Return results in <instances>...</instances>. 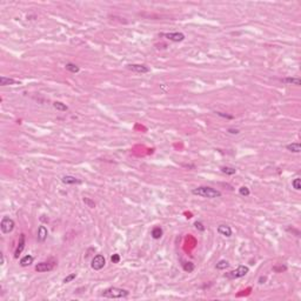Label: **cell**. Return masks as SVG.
<instances>
[{"instance_id":"cell-1","label":"cell","mask_w":301,"mask_h":301,"mask_svg":"<svg viewBox=\"0 0 301 301\" xmlns=\"http://www.w3.org/2000/svg\"><path fill=\"white\" fill-rule=\"evenodd\" d=\"M192 193L198 196H202V198H208V199H214V198H219L221 196V192L212 187L208 186H199L192 191Z\"/></svg>"},{"instance_id":"cell-2","label":"cell","mask_w":301,"mask_h":301,"mask_svg":"<svg viewBox=\"0 0 301 301\" xmlns=\"http://www.w3.org/2000/svg\"><path fill=\"white\" fill-rule=\"evenodd\" d=\"M101 295L107 299H123V298L128 296V290L119 288V287H110V288L102 290Z\"/></svg>"},{"instance_id":"cell-3","label":"cell","mask_w":301,"mask_h":301,"mask_svg":"<svg viewBox=\"0 0 301 301\" xmlns=\"http://www.w3.org/2000/svg\"><path fill=\"white\" fill-rule=\"evenodd\" d=\"M248 272H249V268H248L247 266H239L235 271H232L230 273H227L225 277H228V279H239V277H245Z\"/></svg>"},{"instance_id":"cell-4","label":"cell","mask_w":301,"mask_h":301,"mask_svg":"<svg viewBox=\"0 0 301 301\" xmlns=\"http://www.w3.org/2000/svg\"><path fill=\"white\" fill-rule=\"evenodd\" d=\"M14 226H15L14 221L8 217H4L1 222H0V228H1L4 234H10L14 230Z\"/></svg>"},{"instance_id":"cell-5","label":"cell","mask_w":301,"mask_h":301,"mask_svg":"<svg viewBox=\"0 0 301 301\" xmlns=\"http://www.w3.org/2000/svg\"><path fill=\"white\" fill-rule=\"evenodd\" d=\"M106 265V260H105V256L101 255V254H97L94 258L92 259V264H91V267L94 269V271H100L104 268V266Z\"/></svg>"},{"instance_id":"cell-6","label":"cell","mask_w":301,"mask_h":301,"mask_svg":"<svg viewBox=\"0 0 301 301\" xmlns=\"http://www.w3.org/2000/svg\"><path fill=\"white\" fill-rule=\"evenodd\" d=\"M162 37H165L166 39L171 40V41L174 42H180L185 40V34L183 33H180V32H171V33H162L161 34Z\"/></svg>"},{"instance_id":"cell-7","label":"cell","mask_w":301,"mask_h":301,"mask_svg":"<svg viewBox=\"0 0 301 301\" xmlns=\"http://www.w3.org/2000/svg\"><path fill=\"white\" fill-rule=\"evenodd\" d=\"M128 70H131V71H133V72H135V73H141V74H144V73H148V72H149V68H148L147 66H145V65H138V64L128 65Z\"/></svg>"},{"instance_id":"cell-8","label":"cell","mask_w":301,"mask_h":301,"mask_svg":"<svg viewBox=\"0 0 301 301\" xmlns=\"http://www.w3.org/2000/svg\"><path fill=\"white\" fill-rule=\"evenodd\" d=\"M47 235H48L47 228L45 226H42V225L39 226V228H38V241L40 242V243L45 242V240L47 239Z\"/></svg>"},{"instance_id":"cell-9","label":"cell","mask_w":301,"mask_h":301,"mask_svg":"<svg viewBox=\"0 0 301 301\" xmlns=\"http://www.w3.org/2000/svg\"><path fill=\"white\" fill-rule=\"evenodd\" d=\"M25 243H26V241H25V234H21L20 238H19V242H18V246H17V249H15V252H14V258H19V255H20L21 252L24 251Z\"/></svg>"},{"instance_id":"cell-10","label":"cell","mask_w":301,"mask_h":301,"mask_svg":"<svg viewBox=\"0 0 301 301\" xmlns=\"http://www.w3.org/2000/svg\"><path fill=\"white\" fill-rule=\"evenodd\" d=\"M218 233L219 234H221L222 236H226V238H230V236H232V228H230V226H227V225H220V226H218Z\"/></svg>"},{"instance_id":"cell-11","label":"cell","mask_w":301,"mask_h":301,"mask_svg":"<svg viewBox=\"0 0 301 301\" xmlns=\"http://www.w3.org/2000/svg\"><path fill=\"white\" fill-rule=\"evenodd\" d=\"M53 269V265L48 264V262H39L36 266V271L39 273H45V272L52 271Z\"/></svg>"},{"instance_id":"cell-12","label":"cell","mask_w":301,"mask_h":301,"mask_svg":"<svg viewBox=\"0 0 301 301\" xmlns=\"http://www.w3.org/2000/svg\"><path fill=\"white\" fill-rule=\"evenodd\" d=\"M61 181L66 185H74V183H80L81 181L77 179L75 177H72V175H65V177L61 178Z\"/></svg>"},{"instance_id":"cell-13","label":"cell","mask_w":301,"mask_h":301,"mask_svg":"<svg viewBox=\"0 0 301 301\" xmlns=\"http://www.w3.org/2000/svg\"><path fill=\"white\" fill-rule=\"evenodd\" d=\"M17 84H20L18 83L17 80H14V79H12V78H7V77H0V85L1 86H8V85H17Z\"/></svg>"},{"instance_id":"cell-14","label":"cell","mask_w":301,"mask_h":301,"mask_svg":"<svg viewBox=\"0 0 301 301\" xmlns=\"http://www.w3.org/2000/svg\"><path fill=\"white\" fill-rule=\"evenodd\" d=\"M33 261H34V258L32 255H25L24 258H21V260H20V266L21 267H27V266L32 265Z\"/></svg>"},{"instance_id":"cell-15","label":"cell","mask_w":301,"mask_h":301,"mask_svg":"<svg viewBox=\"0 0 301 301\" xmlns=\"http://www.w3.org/2000/svg\"><path fill=\"white\" fill-rule=\"evenodd\" d=\"M286 148H287L288 151H290V152H293V153H300L301 152V145L299 144V142L289 144V145L286 146Z\"/></svg>"},{"instance_id":"cell-16","label":"cell","mask_w":301,"mask_h":301,"mask_svg":"<svg viewBox=\"0 0 301 301\" xmlns=\"http://www.w3.org/2000/svg\"><path fill=\"white\" fill-rule=\"evenodd\" d=\"M151 235H152V238H153V239H155V240L160 239V238L162 236V230H161V227H159V226L154 227L153 230H152Z\"/></svg>"},{"instance_id":"cell-17","label":"cell","mask_w":301,"mask_h":301,"mask_svg":"<svg viewBox=\"0 0 301 301\" xmlns=\"http://www.w3.org/2000/svg\"><path fill=\"white\" fill-rule=\"evenodd\" d=\"M283 81L288 85H295V86H300L301 85V80L299 78H285Z\"/></svg>"},{"instance_id":"cell-18","label":"cell","mask_w":301,"mask_h":301,"mask_svg":"<svg viewBox=\"0 0 301 301\" xmlns=\"http://www.w3.org/2000/svg\"><path fill=\"white\" fill-rule=\"evenodd\" d=\"M53 107L57 110V111H60V112H66V111L68 110V107L66 106L65 104L60 102V101H55V102H53Z\"/></svg>"},{"instance_id":"cell-19","label":"cell","mask_w":301,"mask_h":301,"mask_svg":"<svg viewBox=\"0 0 301 301\" xmlns=\"http://www.w3.org/2000/svg\"><path fill=\"white\" fill-rule=\"evenodd\" d=\"M66 70L67 71H70V72H72V73H78L79 72V66H77L75 64H72V62H68V64H66Z\"/></svg>"},{"instance_id":"cell-20","label":"cell","mask_w":301,"mask_h":301,"mask_svg":"<svg viewBox=\"0 0 301 301\" xmlns=\"http://www.w3.org/2000/svg\"><path fill=\"white\" fill-rule=\"evenodd\" d=\"M221 172L225 173V174H227V175H233V174H235L236 173V170L235 168H233V167L224 166V167H221Z\"/></svg>"},{"instance_id":"cell-21","label":"cell","mask_w":301,"mask_h":301,"mask_svg":"<svg viewBox=\"0 0 301 301\" xmlns=\"http://www.w3.org/2000/svg\"><path fill=\"white\" fill-rule=\"evenodd\" d=\"M183 271H185V272L192 273V272L194 271L195 266H194V264H192V262H183Z\"/></svg>"},{"instance_id":"cell-22","label":"cell","mask_w":301,"mask_h":301,"mask_svg":"<svg viewBox=\"0 0 301 301\" xmlns=\"http://www.w3.org/2000/svg\"><path fill=\"white\" fill-rule=\"evenodd\" d=\"M230 266V264H228V261H226V260H220L218 264H217V269H220V271H222V269H226L227 267Z\"/></svg>"},{"instance_id":"cell-23","label":"cell","mask_w":301,"mask_h":301,"mask_svg":"<svg viewBox=\"0 0 301 301\" xmlns=\"http://www.w3.org/2000/svg\"><path fill=\"white\" fill-rule=\"evenodd\" d=\"M292 186H293V188L296 189V191H300L301 189V179L300 178H295L294 180L292 181Z\"/></svg>"},{"instance_id":"cell-24","label":"cell","mask_w":301,"mask_h":301,"mask_svg":"<svg viewBox=\"0 0 301 301\" xmlns=\"http://www.w3.org/2000/svg\"><path fill=\"white\" fill-rule=\"evenodd\" d=\"M239 194L241 195V196H248V195L251 194V192H249V189L246 186H241L239 188Z\"/></svg>"},{"instance_id":"cell-25","label":"cell","mask_w":301,"mask_h":301,"mask_svg":"<svg viewBox=\"0 0 301 301\" xmlns=\"http://www.w3.org/2000/svg\"><path fill=\"white\" fill-rule=\"evenodd\" d=\"M77 277V273H72V274H70V275H67V277L62 280V282L64 283H68V282H71V281H73L74 279Z\"/></svg>"},{"instance_id":"cell-26","label":"cell","mask_w":301,"mask_h":301,"mask_svg":"<svg viewBox=\"0 0 301 301\" xmlns=\"http://www.w3.org/2000/svg\"><path fill=\"white\" fill-rule=\"evenodd\" d=\"M84 202H85L86 205H88V207H91V208H94L95 207V204L91 200V199H88V198H84Z\"/></svg>"},{"instance_id":"cell-27","label":"cell","mask_w":301,"mask_h":301,"mask_svg":"<svg viewBox=\"0 0 301 301\" xmlns=\"http://www.w3.org/2000/svg\"><path fill=\"white\" fill-rule=\"evenodd\" d=\"M111 261H112L113 264H118L119 261H120V255L119 254H113L112 256H111Z\"/></svg>"},{"instance_id":"cell-28","label":"cell","mask_w":301,"mask_h":301,"mask_svg":"<svg viewBox=\"0 0 301 301\" xmlns=\"http://www.w3.org/2000/svg\"><path fill=\"white\" fill-rule=\"evenodd\" d=\"M194 226L196 230H199L200 232H204L205 230V226L201 224V222H199V221H196V222H194Z\"/></svg>"},{"instance_id":"cell-29","label":"cell","mask_w":301,"mask_h":301,"mask_svg":"<svg viewBox=\"0 0 301 301\" xmlns=\"http://www.w3.org/2000/svg\"><path fill=\"white\" fill-rule=\"evenodd\" d=\"M217 114H218L219 117H222V118L233 119V115H228V114H225V113H222V112H217Z\"/></svg>"},{"instance_id":"cell-30","label":"cell","mask_w":301,"mask_h":301,"mask_svg":"<svg viewBox=\"0 0 301 301\" xmlns=\"http://www.w3.org/2000/svg\"><path fill=\"white\" fill-rule=\"evenodd\" d=\"M228 132H230V134H238V133H239V130H234V128H230V130H228Z\"/></svg>"},{"instance_id":"cell-31","label":"cell","mask_w":301,"mask_h":301,"mask_svg":"<svg viewBox=\"0 0 301 301\" xmlns=\"http://www.w3.org/2000/svg\"><path fill=\"white\" fill-rule=\"evenodd\" d=\"M4 261H5V259H4V255L1 254V265H4Z\"/></svg>"}]
</instances>
